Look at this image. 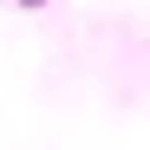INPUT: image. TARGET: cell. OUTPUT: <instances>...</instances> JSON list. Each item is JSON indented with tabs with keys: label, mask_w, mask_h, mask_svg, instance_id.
<instances>
[{
	"label": "cell",
	"mask_w": 150,
	"mask_h": 150,
	"mask_svg": "<svg viewBox=\"0 0 150 150\" xmlns=\"http://www.w3.org/2000/svg\"><path fill=\"white\" fill-rule=\"evenodd\" d=\"M20 7H46V0H20Z\"/></svg>",
	"instance_id": "6da1fadb"
}]
</instances>
